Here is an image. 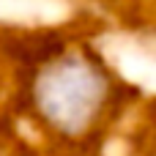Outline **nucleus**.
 <instances>
[{"mask_svg":"<svg viewBox=\"0 0 156 156\" xmlns=\"http://www.w3.org/2000/svg\"><path fill=\"white\" fill-rule=\"evenodd\" d=\"M104 99L101 80L85 66H63L44 77L38 104L44 118L63 134H80L90 126Z\"/></svg>","mask_w":156,"mask_h":156,"instance_id":"nucleus-1","label":"nucleus"}]
</instances>
